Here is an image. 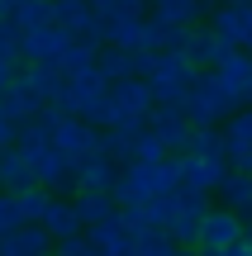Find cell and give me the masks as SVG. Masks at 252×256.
Segmentation results:
<instances>
[{
	"instance_id": "cell-1",
	"label": "cell",
	"mask_w": 252,
	"mask_h": 256,
	"mask_svg": "<svg viewBox=\"0 0 252 256\" xmlns=\"http://www.w3.org/2000/svg\"><path fill=\"white\" fill-rule=\"evenodd\" d=\"M171 190H181L176 156H162V162H129V166H119V180H114L110 194H114L119 209H133V204L167 200Z\"/></svg>"
},
{
	"instance_id": "cell-2",
	"label": "cell",
	"mask_w": 252,
	"mask_h": 256,
	"mask_svg": "<svg viewBox=\"0 0 252 256\" xmlns=\"http://www.w3.org/2000/svg\"><path fill=\"white\" fill-rule=\"evenodd\" d=\"M105 95H110V81L91 66V72L62 76L53 110L72 114V119H81V124H91V128H105Z\"/></svg>"
},
{
	"instance_id": "cell-3",
	"label": "cell",
	"mask_w": 252,
	"mask_h": 256,
	"mask_svg": "<svg viewBox=\"0 0 252 256\" xmlns=\"http://www.w3.org/2000/svg\"><path fill=\"white\" fill-rule=\"evenodd\" d=\"M138 76L148 81L157 104H181V95L195 81V66L181 52H138Z\"/></svg>"
},
{
	"instance_id": "cell-4",
	"label": "cell",
	"mask_w": 252,
	"mask_h": 256,
	"mask_svg": "<svg viewBox=\"0 0 252 256\" xmlns=\"http://www.w3.org/2000/svg\"><path fill=\"white\" fill-rule=\"evenodd\" d=\"M152 90L143 76H129V81H114L110 95H105V128H143L152 114Z\"/></svg>"
},
{
	"instance_id": "cell-5",
	"label": "cell",
	"mask_w": 252,
	"mask_h": 256,
	"mask_svg": "<svg viewBox=\"0 0 252 256\" xmlns=\"http://www.w3.org/2000/svg\"><path fill=\"white\" fill-rule=\"evenodd\" d=\"M233 110H238V104L214 86V76H209V72H195L190 90L181 95V114L190 119V128H219Z\"/></svg>"
},
{
	"instance_id": "cell-6",
	"label": "cell",
	"mask_w": 252,
	"mask_h": 256,
	"mask_svg": "<svg viewBox=\"0 0 252 256\" xmlns=\"http://www.w3.org/2000/svg\"><path fill=\"white\" fill-rule=\"evenodd\" d=\"M48 142H53L57 152L67 156V166L76 171L86 156H95V152H100V128H91V124H81V119H72V114H62V110H57Z\"/></svg>"
},
{
	"instance_id": "cell-7",
	"label": "cell",
	"mask_w": 252,
	"mask_h": 256,
	"mask_svg": "<svg viewBox=\"0 0 252 256\" xmlns=\"http://www.w3.org/2000/svg\"><path fill=\"white\" fill-rule=\"evenodd\" d=\"M53 24L72 34L76 43H91V48L105 43V19L95 14L91 0H53Z\"/></svg>"
},
{
	"instance_id": "cell-8",
	"label": "cell",
	"mask_w": 252,
	"mask_h": 256,
	"mask_svg": "<svg viewBox=\"0 0 252 256\" xmlns=\"http://www.w3.org/2000/svg\"><path fill=\"white\" fill-rule=\"evenodd\" d=\"M143 128L167 147V156H181V152H186V142H190V119L181 114V104H152V114H148V124H143Z\"/></svg>"
},
{
	"instance_id": "cell-9",
	"label": "cell",
	"mask_w": 252,
	"mask_h": 256,
	"mask_svg": "<svg viewBox=\"0 0 252 256\" xmlns=\"http://www.w3.org/2000/svg\"><path fill=\"white\" fill-rule=\"evenodd\" d=\"M176 176H181V190L214 194V185L228 176V162H224V156H195V152H181V156H176Z\"/></svg>"
},
{
	"instance_id": "cell-10",
	"label": "cell",
	"mask_w": 252,
	"mask_h": 256,
	"mask_svg": "<svg viewBox=\"0 0 252 256\" xmlns=\"http://www.w3.org/2000/svg\"><path fill=\"white\" fill-rule=\"evenodd\" d=\"M72 43H76V38L62 34L57 24L29 28V34H19V62H53V66H57V57H62Z\"/></svg>"
},
{
	"instance_id": "cell-11",
	"label": "cell",
	"mask_w": 252,
	"mask_h": 256,
	"mask_svg": "<svg viewBox=\"0 0 252 256\" xmlns=\"http://www.w3.org/2000/svg\"><path fill=\"white\" fill-rule=\"evenodd\" d=\"M209 76H214V86L238 104V110L247 104V90H252V57L247 52H238V48H233L219 66H209Z\"/></svg>"
},
{
	"instance_id": "cell-12",
	"label": "cell",
	"mask_w": 252,
	"mask_h": 256,
	"mask_svg": "<svg viewBox=\"0 0 252 256\" xmlns=\"http://www.w3.org/2000/svg\"><path fill=\"white\" fill-rule=\"evenodd\" d=\"M233 52V48L224 43V38L214 34V28H186V43H181V57H186L195 72H209V66H219L224 57Z\"/></svg>"
},
{
	"instance_id": "cell-13",
	"label": "cell",
	"mask_w": 252,
	"mask_h": 256,
	"mask_svg": "<svg viewBox=\"0 0 252 256\" xmlns=\"http://www.w3.org/2000/svg\"><path fill=\"white\" fill-rule=\"evenodd\" d=\"M86 238H91V247L100 256H133V238H138V232L124 223V214H110L105 223L86 228Z\"/></svg>"
},
{
	"instance_id": "cell-14",
	"label": "cell",
	"mask_w": 252,
	"mask_h": 256,
	"mask_svg": "<svg viewBox=\"0 0 252 256\" xmlns=\"http://www.w3.org/2000/svg\"><path fill=\"white\" fill-rule=\"evenodd\" d=\"M233 242H243V218L228 209H214L209 204V214L200 218V247H214V252H228Z\"/></svg>"
},
{
	"instance_id": "cell-15",
	"label": "cell",
	"mask_w": 252,
	"mask_h": 256,
	"mask_svg": "<svg viewBox=\"0 0 252 256\" xmlns=\"http://www.w3.org/2000/svg\"><path fill=\"white\" fill-rule=\"evenodd\" d=\"M209 28H214L228 48H247L252 43V5H214Z\"/></svg>"
},
{
	"instance_id": "cell-16",
	"label": "cell",
	"mask_w": 252,
	"mask_h": 256,
	"mask_svg": "<svg viewBox=\"0 0 252 256\" xmlns=\"http://www.w3.org/2000/svg\"><path fill=\"white\" fill-rule=\"evenodd\" d=\"M214 14V0H152V19L167 28H195Z\"/></svg>"
},
{
	"instance_id": "cell-17",
	"label": "cell",
	"mask_w": 252,
	"mask_h": 256,
	"mask_svg": "<svg viewBox=\"0 0 252 256\" xmlns=\"http://www.w3.org/2000/svg\"><path fill=\"white\" fill-rule=\"evenodd\" d=\"M57 242L48 238L43 223H19V228H10L5 238H0V256H48Z\"/></svg>"
},
{
	"instance_id": "cell-18",
	"label": "cell",
	"mask_w": 252,
	"mask_h": 256,
	"mask_svg": "<svg viewBox=\"0 0 252 256\" xmlns=\"http://www.w3.org/2000/svg\"><path fill=\"white\" fill-rule=\"evenodd\" d=\"M15 81L24 86L38 104H53V100H57V86H62V72H57L53 62H24V66L15 72Z\"/></svg>"
},
{
	"instance_id": "cell-19",
	"label": "cell",
	"mask_w": 252,
	"mask_h": 256,
	"mask_svg": "<svg viewBox=\"0 0 252 256\" xmlns=\"http://www.w3.org/2000/svg\"><path fill=\"white\" fill-rule=\"evenodd\" d=\"M48 228V238L53 242H72V238H81V218H76V209H72V200H62V194H53L48 200V209H43V218H38Z\"/></svg>"
},
{
	"instance_id": "cell-20",
	"label": "cell",
	"mask_w": 252,
	"mask_h": 256,
	"mask_svg": "<svg viewBox=\"0 0 252 256\" xmlns=\"http://www.w3.org/2000/svg\"><path fill=\"white\" fill-rule=\"evenodd\" d=\"M214 194H219V209L238 214V218H252V176L247 171H228L214 185Z\"/></svg>"
},
{
	"instance_id": "cell-21",
	"label": "cell",
	"mask_w": 252,
	"mask_h": 256,
	"mask_svg": "<svg viewBox=\"0 0 252 256\" xmlns=\"http://www.w3.org/2000/svg\"><path fill=\"white\" fill-rule=\"evenodd\" d=\"M95 72L105 76V81H129V76H138V52H129V48H114V43H100L95 48Z\"/></svg>"
},
{
	"instance_id": "cell-22",
	"label": "cell",
	"mask_w": 252,
	"mask_h": 256,
	"mask_svg": "<svg viewBox=\"0 0 252 256\" xmlns=\"http://www.w3.org/2000/svg\"><path fill=\"white\" fill-rule=\"evenodd\" d=\"M67 200H72L81 228H95V223H105L110 214H119V204H114L110 190H76V194H67Z\"/></svg>"
},
{
	"instance_id": "cell-23",
	"label": "cell",
	"mask_w": 252,
	"mask_h": 256,
	"mask_svg": "<svg viewBox=\"0 0 252 256\" xmlns=\"http://www.w3.org/2000/svg\"><path fill=\"white\" fill-rule=\"evenodd\" d=\"M114 180H119V166H114L105 152L86 156V162L76 166V190H114ZM76 190H72V194H76Z\"/></svg>"
},
{
	"instance_id": "cell-24",
	"label": "cell",
	"mask_w": 252,
	"mask_h": 256,
	"mask_svg": "<svg viewBox=\"0 0 252 256\" xmlns=\"http://www.w3.org/2000/svg\"><path fill=\"white\" fill-rule=\"evenodd\" d=\"M219 133H224V156L228 162H238V156L252 147V110L243 104V110H233L224 124H219Z\"/></svg>"
},
{
	"instance_id": "cell-25",
	"label": "cell",
	"mask_w": 252,
	"mask_h": 256,
	"mask_svg": "<svg viewBox=\"0 0 252 256\" xmlns=\"http://www.w3.org/2000/svg\"><path fill=\"white\" fill-rule=\"evenodd\" d=\"M29 185H34V166L24 162L19 147H5V152H0V190L19 194V190H29Z\"/></svg>"
},
{
	"instance_id": "cell-26",
	"label": "cell",
	"mask_w": 252,
	"mask_h": 256,
	"mask_svg": "<svg viewBox=\"0 0 252 256\" xmlns=\"http://www.w3.org/2000/svg\"><path fill=\"white\" fill-rule=\"evenodd\" d=\"M10 24H15L19 34H29V28H43V24H53V5H48V0H15V10H10Z\"/></svg>"
},
{
	"instance_id": "cell-27",
	"label": "cell",
	"mask_w": 252,
	"mask_h": 256,
	"mask_svg": "<svg viewBox=\"0 0 252 256\" xmlns=\"http://www.w3.org/2000/svg\"><path fill=\"white\" fill-rule=\"evenodd\" d=\"M0 104H5V114L15 119V128H19V124H29V119L38 114V110H43V104H38V100H34V95H29V90H24L19 81H10V90L0 95Z\"/></svg>"
},
{
	"instance_id": "cell-28",
	"label": "cell",
	"mask_w": 252,
	"mask_h": 256,
	"mask_svg": "<svg viewBox=\"0 0 252 256\" xmlns=\"http://www.w3.org/2000/svg\"><path fill=\"white\" fill-rule=\"evenodd\" d=\"M48 200H53V194H48L43 185H29V190H19V194H15L19 223H38V218H43V209H48Z\"/></svg>"
},
{
	"instance_id": "cell-29",
	"label": "cell",
	"mask_w": 252,
	"mask_h": 256,
	"mask_svg": "<svg viewBox=\"0 0 252 256\" xmlns=\"http://www.w3.org/2000/svg\"><path fill=\"white\" fill-rule=\"evenodd\" d=\"M186 152H195V156H224V133H219V128H190ZM224 162H228V156H224Z\"/></svg>"
},
{
	"instance_id": "cell-30",
	"label": "cell",
	"mask_w": 252,
	"mask_h": 256,
	"mask_svg": "<svg viewBox=\"0 0 252 256\" xmlns=\"http://www.w3.org/2000/svg\"><path fill=\"white\" fill-rule=\"evenodd\" d=\"M95 66V48L91 43H72L62 57H57V72L62 76H76V72H91Z\"/></svg>"
},
{
	"instance_id": "cell-31",
	"label": "cell",
	"mask_w": 252,
	"mask_h": 256,
	"mask_svg": "<svg viewBox=\"0 0 252 256\" xmlns=\"http://www.w3.org/2000/svg\"><path fill=\"white\" fill-rule=\"evenodd\" d=\"M171 247H176V242H171L162 228H148V232H138V238H133V256H167Z\"/></svg>"
},
{
	"instance_id": "cell-32",
	"label": "cell",
	"mask_w": 252,
	"mask_h": 256,
	"mask_svg": "<svg viewBox=\"0 0 252 256\" xmlns=\"http://www.w3.org/2000/svg\"><path fill=\"white\" fill-rule=\"evenodd\" d=\"M91 5H95V14H100L105 24H110V19H124V14H148L143 0H91Z\"/></svg>"
},
{
	"instance_id": "cell-33",
	"label": "cell",
	"mask_w": 252,
	"mask_h": 256,
	"mask_svg": "<svg viewBox=\"0 0 252 256\" xmlns=\"http://www.w3.org/2000/svg\"><path fill=\"white\" fill-rule=\"evenodd\" d=\"M0 62L24 66V62H19V28L10 24V19H0Z\"/></svg>"
},
{
	"instance_id": "cell-34",
	"label": "cell",
	"mask_w": 252,
	"mask_h": 256,
	"mask_svg": "<svg viewBox=\"0 0 252 256\" xmlns=\"http://www.w3.org/2000/svg\"><path fill=\"white\" fill-rule=\"evenodd\" d=\"M162 156H167V147H162L157 138L143 128V133H138V142H133V162H162Z\"/></svg>"
},
{
	"instance_id": "cell-35",
	"label": "cell",
	"mask_w": 252,
	"mask_h": 256,
	"mask_svg": "<svg viewBox=\"0 0 252 256\" xmlns=\"http://www.w3.org/2000/svg\"><path fill=\"white\" fill-rule=\"evenodd\" d=\"M48 256H100V252H95V247H91V238L81 232V238H72V242H57Z\"/></svg>"
},
{
	"instance_id": "cell-36",
	"label": "cell",
	"mask_w": 252,
	"mask_h": 256,
	"mask_svg": "<svg viewBox=\"0 0 252 256\" xmlns=\"http://www.w3.org/2000/svg\"><path fill=\"white\" fill-rule=\"evenodd\" d=\"M15 133H19L15 119H10V114H5V104H0V152H5V147H15Z\"/></svg>"
},
{
	"instance_id": "cell-37",
	"label": "cell",
	"mask_w": 252,
	"mask_h": 256,
	"mask_svg": "<svg viewBox=\"0 0 252 256\" xmlns=\"http://www.w3.org/2000/svg\"><path fill=\"white\" fill-rule=\"evenodd\" d=\"M0 223H5V228H19V209H15V194H0Z\"/></svg>"
},
{
	"instance_id": "cell-38",
	"label": "cell",
	"mask_w": 252,
	"mask_h": 256,
	"mask_svg": "<svg viewBox=\"0 0 252 256\" xmlns=\"http://www.w3.org/2000/svg\"><path fill=\"white\" fill-rule=\"evenodd\" d=\"M15 72H19V66H15V62H0V95H5V90H10V81H15Z\"/></svg>"
},
{
	"instance_id": "cell-39",
	"label": "cell",
	"mask_w": 252,
	"mask_h": 256,
	"mask_svg": "<svg viewBox=\"0 0 252 256\" xmlns=\"http://www.w3.org/2000/svg\"><path fill=\"white\" fill-rule=\"evenodd\" d=\"M233 171H247V176H252V147H247V152H243V156L233 162Z\"/></svg>"
},
{
	"instance_id": "cell-40",
	"label": "cell",
	"mask_w": 252,
	"mask_h": 256,
	"mask_svg": "<svg viewBox=\"0 0 252 256\" xmlns=\"http://www.w3.org/2000/svg\"><path fill=\"white\" fill-rule=\"evenodd\" d=\"M224 256H252V247H247V242H233V247H228Z\"/></svg>"
},
{
	"instance_id": "cell-41",
	"label": "cell",
	"mask_w": 252,
	"mask_h": 256,
	"mask_svg": "<svg viewBox=\"0 0 252 256\" xmlns=\"http://www.w3.org/2000/svg\"><path fill=\"white\" fill-rule=\"evenodd\" d=\"M10 10H15V0H0V19H10Z\"/></svg>"
},
{
	"instance_id": "cell-42",
	"label": "cell",
	"mask_w": 252,
	"mask_h": 256,
	"mask_svg": "<svg viewBox=\"0 0 252 256\" xmlns=\"http://www.w3.org/2000/svg\"><path fill=\"white\" fill-rule=\"evenodd\" d=\"M224 5H252V0H224Z\"/></svg>"
},
{
	"instance_id": "cell-43",
	"label": "cell",
	"mask_w": 252,
	"mask_h": 256,
	"mask_svg": "<svg viewBox=\"0 0 252 256\" xmlns=\"http://www.w3.org/2000/svg\"><path fill=\"white\" fill-rule=\"evenodd\" d=\"M5 232H10V228H5V223H0V238H5Z\"/></svg>"
},
{
	"instance_id": "cell-44",
	"label": "cell",
	"mask_w": 252,
	"mask_h": 256,
	"mask_svg": "<svg viewBox=\"0 0 252 256\" xmlns=\"http://www.w3.org/2000/svg\"><path fill=\"white\" fill-rule=\"evenodd\" d=\"M247 104H252V90H247Z\"/></svg>"
},
{
	"instance_id": "cell-45",
	"label": "cell",
	"mask_w": 252,
	"mask_h": 256,
	"mask_svg": "<svg viewBox=\"0 0 252 256\" xmlns=\"http://www.w3.org/2000/svg\"><path fill=\"white\" fill-rule=\"evenodd\" d=\"M48 5H53V0H48Z\"/></svg>"
}]
</instances>
